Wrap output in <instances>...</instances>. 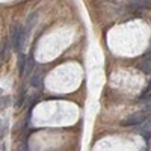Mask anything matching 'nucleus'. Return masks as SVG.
<instances>
[{
	"label": "nucleus",
	"mask_w": 151,
	"mask_h": 151,
	"mask_svg": "<svg viewBox=\"0 0 151 151\" xmlns=\"http://www.w3.org/2000/svg\"><path fill=\"white\" fill-rule=\"evenodd\" d=\"M24 95H26V94H24V91H21V92H20V98H18V101H17V107H21V106H23V103H24Z\"/></svg>",
	"instance_id": "8"
},
{
	"label": "nucleus",
	"mask_w": 151,
	"mask_h": 151,
	"mask_svg": "<svg viewBox=\"0 0 151 151\" xmlns=\"http://www.w3.org/2000/svg\"><path fill=\"white\" fill-rule=\"evenodd\" d=\"M42 80H44V74H42V73L40 74V71H38V73H35V76L32 77L30 85H32L33 88H41V86H42Z\"/></svg>",
	"instance_id": "5"
},
{
	"label": "nucleus",
	"mask_w": 151,
	"mask_h": 151,
	"mask_svg": "<svg viewBox=\"0 0 151 151\" xmlns=\"http://www.w3.org/2000/svg\"><path fill=\"white\" fill-rule=\"evenodd\" d=\"M148 115H147V112H137L134 113V115L129 116L125 121L121 122L122 127H136V125H142L145 121H147Z\"/></svg>",
	"instance_id": "1"
},
{
	"label": "nucleus",
	"mask_w": 151,
	"mask_h": 151,
	"mask_svg": "<svg viewBox=\"0 0 151 151\" xmlns=\"http://www.w3.org/2000/svg\"><path fill=\"white\" fill-rule=\"evenodd\" d=\"M38 17H40V14H38V12H32V14H29V15H27V18H26V27H24V29H26L29 33H30L32 27L36 24Z\"/></svg>",
	"instance_id": "2"
},
{
	"label": "nucleus",
	"mask_w": 151,
	"mask_h": 151,
	"mask_svg": "<svg viewBox=\"0 0 151 151\" xmlns=\"http://www.w3.org/2000/svg\"><path fill=\"white\" fill-rule=\"evenodd\" d=\"M145 151H148V150H145Z\"/></svg>",
	"instance_id": "10"
},
{
	"label": "nucleus",
	"mask_w": 151,
	"mask_h": 151,
	"mask_svg": "<svg viewBox=\"0 0 151 151\" xmlns=\"http://www.w3.org/2000/svg\"><path fill=\"white\" fill-rule=\"evenodd\" d=\"M2 151H6V145L5 144H2Z\"/></svg>",
	"instance_id": "9"
},
{
	"label": "nucleus",
	"mask_w": 151,
	"mask_h": 151,
	"mask_svg": "<svg viewBox=\"0 0 151 151\" xmlns=\"http://www.w3.org/2000/svg\"><path fill=\"white\" fill-rule=\"evenodd\" d=\"M139 67H141V70H142L145 74H151V58H148V59L142 60Z\"/></svg>",
	"instance_id": "6"
},
{
	"label": "nucleus",
	"mask_w": 151,
	"mask_h": 151,
	"mask_svg": "<svg viewBox=\"0 0 151 151\" xmlns=\"http://www.w3.org/2000/svg\"><path fill=\"white\" fill-rule=\"evenodd\" d=\"M150 2H151V0H150Z\"/></svg>",
	"instance_id": "11"
},
{
	"label": "nucleus",
	"mask_w": 151,
	"mask_h": 151,
	"mask_svg": "<svg viewBox=\"0 0 151 151\" xmlns=\"http://www.w3.org/2000/svg\"><path fill=\"white\" fill-rule=\"evenodd\" d=\"M130 5L133 8H136V9H141V11L151 8V2H150V0H130Z\"/></svg>",
	"instance_id": "3"
},
{
	"label": "nucleus",
	"mask_w": 151,
	"mask_h": 151,
	"mask_svg": "<svg viewBox=\"0 0 151 151\" xmlns=\"http://www.w3.org/2000/svg\"><path fill=\"white\" fill-rule=\"evenodd\" d=\"M26 67H27V56H24L21 53L20 58H18V73H20L21 77L26 74Z\"/></svg>",
	"instance_id": "4"
},
{
	"label": "nucleus",
	"mask_w": 151,
	"mask_h": 151,
	"mask_svg": "<svg viewBox=\"0 0 151 151\" xmlns=\"http://www.w3.org/2000/svg\"><path fill=\"white\" fill-rule=\"evenodd\" d=\"M33 65H35V59H33V55L30 53L27 56V67H26V74H30L33 71Z\"/></svg>",
	"instance_id": "7"
}]
</instances>
